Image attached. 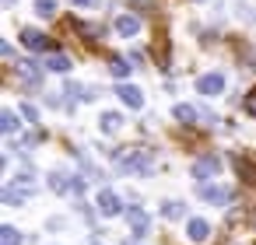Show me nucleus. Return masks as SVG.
Masks as SVG:
<instances>
[{
  "instance_id": "f257e3e1",
  "label": "nucleus",
  "mask_w": 256,
  "mask_h": 245,
  "mask_svg": "<svg viewBox=\"0 0 256 245\" xmlns=\"http://www.w3.org/2000/svg\"><path fill=\"white\" fill-rule=\"evenodd\" d=\"M112 161L123 165L126 172H148L151 168V154L140 151V147H116L112 151Z\"/></svg>"
},
{
  "instance_id": "f03ea898",
  "label": "nucleus",
  "mask_w": 256,
  "mask_h": 245,
  "mask_svg": "<svg viewBox=\"0 0 256 245\" xmlns=\"http://www.w3.org/2000/svg\"><path fill=\"white\" fill-rule=\"evenodd\" d=\"M22 46H25V49H32V53L56 49V42H53L46 32H39V28H22Z\"/></svg>"
},
{
  "instance_id": "7ed1b4c3",
  "label": "nucleus",
  "mask_w": 256,
  "mask_h": 245,
  "mask_svg": "<svg viewBox=\"0 0 256 245\" xmlns=\"http://www.w3.org/2000/svg\"><path fill=\"white\" fill-rule=\"evenodd\" d=\"M218 172H221V158H218V154H204V158L193 161V179H200V182L214 179Z\"/></svg>"
},
{
  "instance_id": "20e7f679",
  "label": "nucleus",
  "mask_w": 256,
  "mask_h": 245,
  "mask_svg": "<svg viewBox=\"0 0 256 245\" xmlns=\"http://www.w3.org/2000/svg\"><path fill=\"white\" fill-rule=\"evenodd\" d=\"M50 189L53 193H84V179H74L67 172H53L50 175Z\"/></svg>"
},
{
  "instance_id": "39448f33",
  "label": "nucleus",
  "mask_w": 256,
  "mask_h": 245,
  "mask_svg": "<svg viewBox=\"0 0 256 245\" xmlns=\"http://www.w3.org/2000/svg\"><path fill=\"white\" fill-rule=\"evenodd\" d=\"M123 210H126V207H123V200H120L112 189H102V193H98V214H102V217H116V214H123Z\"/></svg>"
},
{
  "instance_id": "423d86ee",
  "label": "nucleus",
  "mask_w": 256,
  "mask_h": 245,
  "mask_svg": "<svg viewBox=\"0 0 256 245\" xmlns=\"http://www.w3.org/2000/svg\"><path fill=\"white\" fill-rule=\"evenodd\" d=\"M186 242H193V245H207V242H210V224H207L204 217H193V221L186 224Z\"/></svg>"
},
{
  "instance_id": "0eeeda50",
  "label": "nucleus",
  "mask_w": 256,
  "mask_h": 245,
  "mask_svg": "<svg viewBox=\"0 0 256 245\" xmlns=\"http://www.w3.org/2000/svg\"><path fill=\"white\" fill-rule=\"evenodd\" d=\"M196 91L200 95H221L224 91V74H204V77H196Z\"/></svg>"
},
{
  "instance_id": "6e6552de",
  "label": "nucleus",
  "mask_w": 256,
  "mask_h": 245,
  "mask_svg": "<svg viewBox=\"0 0 256 245\" xmlns=\"http://www.w3.org/2000/svg\"><path fill=\"white\" fill-rule=\"evenodd\" d=\"M32 196V186H4V189H0V200H4V203H11V207H18V203H25Z\"/></svg>"
},
{
  "instance_id": "1a4fd4ad",
  "label": "nucleus",
  "mask_w": 256,
  "mask_h": 245,
  "mask_svg": "<svg viewBox=\"0 0 256 245\" xmlns=\"http://www.w3.org/2000/svg\"><path fill=\"white\" fill-rule=\"evenodd\" d=\"M123 214H126V221H130V228H134V235H148V228H151V221H148V214H144L140 207H126Z\"/></svg>"
},
{
  "instance_id": "9d476101",
  "label": "nucleus",
  "mask_w": 256,
  "mask_h": 245,
  "mask_svg": "<svg viewBox=\"0 0 256 245\" xmlns=\"http://www.w3.org/2000/svg\"><path fill=\"white\" fill-rule=\"evenodd\" d=\"M116 95H120L130 109H140V105H144V95H140V88H134V84H120Z\"/></svg>"
},
{
  "instance_id": "9b49d317",
  "label": "nucleus",
  "mask_w": 256,
  "mask_h": 245,
  "mask_svg": "<svg viewBox=\"0 0 256 245\" xmlns=\"http://www.w3.org/2000/svg\"><path fill=\"white\" fill-rule=\"evenodd\" d=\"M200 196L204 200H210V203H228L232 200V189H224V186H200Z\"/></svg>"
},
{
  "instance_id": "f8f14e48",
  "label": "nucleus",
  "mask_w": 256,
  "mask_h": 245,
  "mask_svg": "<svg viewBox=\"0 0 256 245\" xmlns=\"http://www.w3.org/2000/svg\"><path fill=\"white\" fill-rule=\"evenodd\" d=\"M116 32H120V35H137V32H140V18L120 14V18H116Z\"/></svg>"
},
{
  "instance_id": "ddd939ff",
  "label": "nucleus",
  "mask_w": 256,
  "mask_h": 245,
  "mask_svg": "<svg viewBox=\"0 0 256 245\" xmlns=\"http://www.w3.org/2000/svg\"><path fill=\"white\" fill-rule=\"evenodd\" d=\"M172 116H176L182 126H196V123H200V112H196L193 105H176V109H172Z\"/></svg>"
},
{
  "instance_id": "4468645a",
  "label": "nucleus",
  "mask_w": 256,
  "mask_h": 245,
  "mask_svg": "<svg viewBox=\"0 0 256 245\" xmlns=\"http://www.w3.org/2000/svg\"><path fill=\"white\" fill-rule=\"evenodd\" d=\"M130 70H134V67H130L126 60H120V56H112V60H109V74H112L116 81H126V77H130Z\"/></svg>"
},
{
  "instance_id": "2eb2a0df",
  "label": "nucleus",
  "mask_w": 256,
  "mask_h": 245,
  "mask_svg": "<svg viewBox=\"0 0 256 245\" xmlns=\"http://www.w3.org/2000/svg\"><path fill=\"white\" fill-rule=\"evenodd\" d=\"M182 214H186V207H182L179 200H165V203H162V217H165V221H179Z\"/></svg>"
},
{
  "instance_id": "dca6fc26",
  "label": "nucleus",
  "mask_w": 256,
  "mask_h": 245,
  "mask_svg": "<svg viewBox=\"0 0 256 245\" xmlns=\"http://www.w3.org/2000/svg\"><path fill=\"white\" fill-rule=\"evenodd\" d=\"M46 70H53V74H67V70H70V56L53 53V56H50V63H46Z\"/></svg>"
},
{
  "instance_id": "f3484780",
  "label": "nucleus",
  "mask_w": 256,
  "mask_h": 245,
  "mask_svg": "<svg viewBox=\"0 0 256 245\" xmlns=\"http://www.w3.org/2000/svg\"><path fill=\"white\" fill-rule=\"evenodd\" d=\"M123 126V116L120 112H102V133H116Z\"/></svg>"
},
{
  "instance_id": "a211bd4d",
  "label": "nucleus",
  "mask_w": 256,
  "mask_h": 245,
  "mask_svg": "<svg viewBox=\"0 0 256 245\" xmlns=\"http://www.w3.org/2000/svg\"><path fill=\"white\" fill-rule=\"evenodd\" d=\"M0 245H22L18 228H11V224H4V228H0Z\"/></svg>"
},
{
  "instance_id": "6ab92c4d",
  "label": "nucleus",
  "mask_w": 256,
  "mask_h": 245,
  "mask_svg": "<svg viewBox=\"0 0 256 245\" xmlns=\"http://www.w3.org/2000/svg\"><path fill=\"white\" fill-rule=\"evenodd\" d=\"M0 130H4V133H14V130H18V116H14V112H0Z\"/></svg>"
},
{
  "instance_id": "aec40b11",
  "label": "nucleus",
  "mask_w": 256,
  "mask_h": 245,
  "mask_svg": "<svg viewBox=\"0 0 256 245\" xmlns=\"http://www.w3.org/2000/svg\"><path fill=\"white\" fill-rule=\"evenodd\" d=\"M36 11H39L42 18H53V14H56V0H36Z\"/></svg>"
},
{
  "instance_id": "412c9836",
  "label": "nucleus",
  "mask_w": 256,
  "mask_h": 245,
  "mask_svg": "<svg viewBox=\"0 0 256 245\" xmlns=\"http://www.w3.org/2000/svg\"><path fill=\"white\" fill-rule=\"evenodd\" d=\"M22 116H25L28 123H39V112H36V105H28V102L22 105Z\"/></svg>"
},
{
  "instance_id": "4be33fe9",
  "label": "nucleus",
  "mask_w": 256,
  "mask_h": 245,
  "mask_svg": "<svg viewBox=\"0 0 256 245\" xmlns=\"http://www.w3.org/2000/svg\"><path fill=\"white\" fill-rule=\"evenodd\" d=\"M246 112H249V116H256V88L246 95Z\"/></svg>"
},
{
  "instance_id": "5701e85b",
  "label": "nucleus",
  "mask_w": 256,
  "mask_h": 245,
  "mask_svg": "<svg viewBox=\"0 0 256 245\" xmlns=\"http://www.w3.org/2000/svg\"><path fill=\"white\" fill-rule=\"evenodd\" d=\"M70 4H74V7H98L102 0H70Z\"/></svg>"
},
{
  "instance_id": "b1692460",
  "label": "nucleus",
  "mask_w": 256,
  "mask_h": 245,
  "mask_svg": "<svg viewBox=\"0 0 256 245\" xmlns=\"http://www.w3.org/2000/svg\"><path fill=\"white\" fill-rule=\"evenodd\" d=\"M123 245H140V238H130V242H123Z\"/></svg>"
},
{
  "instance_id": "393cba45",
  "label": "nucleus",
  "mask_w": 256,
  "mask_h": 245,
  "mask_svg": "<svg viewBox=\"0 0 256 245\" xmlns=\"http://www.w3.org/2000/svg\"><path fill=\"white\" fill-rule=\"evenodd\" d=\"M4 4H8V7H11V4H14V0H4Z\"/></svg>"
},
{
  "instance_id": "a878e982",
  "label": "nucleus",
  "mask_w": 256,
  "mask_h": 245,
  "mask_svg": "<svg viewBox=\"0 0 256 245\" xmlns=\"http://www.w3.org/2000/svg\"><path fill=\"white\" fill-rule=\"evenodd\" d=\"M88 245H102V242H88Z\"/></svg>"
}]
</instances>
